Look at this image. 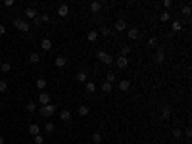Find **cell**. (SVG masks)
<instances>
[{
  "label": "cell",
  "mask_w": 192,
  "mask_h": 144,
  "mask_svg": "<svg viewBox=\"0 0 192 144\" xmlns=\"http://www.w3.org/2000/svg\"><path fill=\"white\" fill-rule=\"evenodd\" d=\"M92 142H96V144H100L102 140H104V137H102V133H100V131H96V133H92Z\"/></svg>",
  "instance_id": "cell-19"
},
{
  "label": "cell",
  "mask_w": 192,
  "mask_h": 144,
  "mask_svg": "<svg viewBox=\"0 0 192 144\" xmlns=\"http://www.w3.org/2000/svg\"><path fill=\"white\" fill-rule=\"evenodd\" d=\"M173 31H183V25H181V21H173Z\"/></svg>",
  "instance_id": "cell-36"
},
{
  "label": "cell",
  "mask_w": 192,
  "mask_h": 144,
  "mask_svg": "<svg viewBox=\"0 0 192 144\" xmlns=\"http://www.w3.org/2000/svg\"><path fill=\"white\" fill-rule=\"evenodd\" d=\"M154 61H156V64H163V61H165V52H163V48H158V52L154 54Z\"/></svg>",
  "instance_id": "cell-5"
},
{
  "label": "cell",
  "mask_w": 192,
  "mask_h": 144,
  "mask_svg": "<svg viewBox=\"0 0 192 144\" xmlns=\"http://www.w3.org/2000/svg\"><path fill=\"white\" fill-rule=\"evenodd\" d=\"M161 6H163V10L167 12V10H169L171 6H173V0H163V2H161Z\"/></svg>",
  "instance_id": "cell-32"
},
{
  "label": "cell",
  "mask_w": 192,
  "mask_h": 144,
  "mask_svg": "<svg viewBox=\"0 0 192 144\" xmlns=\"http://www.w3.org/2000/svg\"><path fill=\"white\" fill-rule=\"evenodd\" d=\"M98 35H104V37H110V35H112V29H110V27H102L100 31H98Z\"/></svg>",
  "instance_id": "cell-28"
},
{
  "label": "cell",
  "mask_w": 192,
  "mask_h": 144,
  "mask_svg": "<svg viewBox=\"0 0 192 144\" xmlns=\"http://www.w3.org/2000/svg\"><path fill=\"white\" fill-rule=\"evenodd\" d=\"M117 88H119L121 92H127V90L131 88V81H129V79H123V81H119V83H117Z\"/></svg>",
  "instance_id": "cell-8"
},
{
  "label": "cell",
  "mask_w": 192,
  "mask_h": 144,
  "mask_svg": "<svg viewBox=\"0 0 192 144\" xmlns=\"http://www.w3.org/2000/svg\"><path fill=\"white\" fill-rule=\"evenodd\" d=\"M96 58L102 61L104 65H110V64H113V58L108 54V52H104V50H98V54H96Z\"/></svg>",
  "instance_id": "cell-3"
},
{
  "label": "cell",
  "mask_w": 192,
  "mask_h": 144,
  "mask_svg": "<svg viewBox=\"0 0 192 144\" xmlns=\"http://www.w3.org/2000/svg\"><path fill=\"white\" fill-rule=\"evenodd\" d=\"M8 88V85H6V81H0V92H4V90Z\"/></svg>",
  "instance_id": "cell-40"
},
{
  "label": "cell",
  "mask_w": 192,
  "mask_h": 144,
  "mask_svg": "<svg viewBox=\"0 0 192 144\" xmlns=\"http://www.w3.org/2000/svg\"><path fill=\"white\" fill-rule=\"evenodd\" d=\"M27 112H37V104H35V102H29V104H27Z\"/></svg>",
  "instance_id": "cell-34"
},
{
  "label": "cell",
  "mask_w": 192,
  "mask_h": 144,
  "mask_svg": "<svg viewBox=\"0 0 192 144\" xmlns=\"http://www.w3.org/2000/svg\"><path fill=\"white\" fill-rule=\"evenodd\" d=\"M127 35H129V39H133V40H137V39H138V37H140V31H138V29H137V27H131V29H129V33H127Z\"/></svg>",
  "instance_id": "cell-13"
},
{
  "label": "cell",
  "mask_w": 192,
  "mask_h": 144,
  "mask_svg": "<svg viewBox=\"0 0 192 144\" xmlns=\"http://www.w3.org/2000/svg\"><path fill=\"white\" fill-rule=\"evenodd\" d=\"M85 90H87V92H94V90H96V85L92 83V81H87V83H85Z\"/></svg>",
  "instance_id": "cell-21"
},
{
  "label": "cell",
  "mask_w": 192,
  "mask_h": 144,
  "mask_svg": "<svg viewBox=\"0 0 192 144\" xmlns=\"http://www.w3.org/2000/svg\"><path fill=\"white\" fill-rule=\"evenodd\" d=\"M29 61H31V64H39V61H40V56L37 54V52H33V54L29 56Z\"/></svg>",
  "instance_id": "cell-27"
},
{
  "label": "cell",
  "mask_w": 192,
  "mask_h": 144,
  "mask_svg": "<svg viewBox=\"0 0 192 144\" xmlns=\"http://www.w3.org/2000/svg\"><path fill=\"white\" fill-rule=\"evenodd\" d=\"M54 65H56V67H65V65H67V60H65L64 56H58L54 60Z\"/></svg>",
  "instance_id": "cell-15"
},
{
  "label": "cell",
  "mask_w": 192,
  "mask_h": 144,
  "mask_svg": "<svg viewBox=\"0 0 192 144\" xmlns=\"http://www.w3.org/2000/svg\"><path fill=\"white\" fill-rule=\"evenodd\" d=\"M131 50H133V48H131L129 44H121V46H119V56L127 58V54H131Z\"/></svg>",
  "instance_id": "cell-14"
},
{
  "label": "cell",
  "mask_w": 192,
  "mask_h": 144,
  "mask_svg": "<svg viewBox=\"0 0 192 144\" xmlns=\"http://www.w3.org/2000/svg\"><path fill=\"white\" fill-rule=\"evenodd\" d=\"M14 27L19 29L21 33H29V31H31L29 21H25V19H14Z\"/></svg>",
  "instance_id": "cell-2"
},
{
  "label": "cell",
  "mask_w": 192,
  "mask_h": 144,
  "mask_svg": "<svg viewBox=\"0 0 192 144\" xmlns=\"http://www.w3.org/2000/svg\"><path fill=\"white\" fill-rule=\"evenodd\" d=\"M4 33H6V27H4V25H0V35H4Z\"/></svg>",
  "instance_id": "cell-43"
},
{
  "label": "cell",
  "mask_w": 192,
  "mask_h": 144,
  "mask_svg": "<svg viewBox=\"0 0 192 144\" xmlns=\"http://www.w3.org/2000/svg\"><path fill=\"white\" fill-rule=\"evenodd\" d=\"M102 92H112V85L104 81V83H102Z\"/></svg>",
  "instance_id": "cell-33"
},
{
  "label": "cell",
  "mask_w": 192,
  "mask_h": 144,
  "mask_svg": "<svg viewBox=\"0 0 192 144\" xmlns=\"http://www.w3.org/2000/svg\"><path fill=\"white\" fill-rule=\"evenodd\" d=\"M115 65H117V69H125L129 65V60L125 56H117L115 58Z\"/></svg>",
  "instance_id": "cell-4"
},
{
  "label": "cell",
  "mask_w": 192,
  "mask_h": 144,
  "mask_svg": "<svg viewBox=\"0 0 192 144\" xmlns=\"http://www.w3.org/2000/svg\"><path fill=\"white\" fill-rule=\"evenodd\" d=\"M67 14H69V6H67V4H60V6H58V15H60V18H65Z\"/></svg>",
  "instance_id": "cell-10"
},
{
  "label": "cell",
  "mask_w": 192,
  "mask_h": 144,
  "mask_svg": "<svg viewBox=\"0 0 192 144\" xmlns=\"http://www.w3.org/2000/svg\"><path fill=\"white\" fill-rule=\"evenodd\" d=\"M29 134H31V137H37V134H40V127L37 125V123L29 125Z\"/></svg>",
  "instance_id": "cell-16"
},
{
  "label": "cell",
  "mask_w": 192,
  "mask_h": 144,
  "mask_svg": "<svg viewBox=\"0 0 192 144\" xmlns=\"http://www.w3.org/2000/svg\"><path fill=\"white\" fill-rule=\"evenodd\" d=\"M4 6H6V8H10V6H14V0H4Z\"/></svg>",
  "instance_id": "cell-42"
},
{
  "label": "cell",
  "mask_w": 192,
  "mask_h": 144,
  "mask_svg": "<svg viewBox=\"0 0 192 144\" xmlns=\"http://www.w3.org/2000/svg\"><path fill=\"white\" fill-rule=\"evenodd\" d=\"M12 69V65L8 64V61H4V64H0V71H4V73H8Z\"/></svg>",
  "instance_id": "cell-29"
},
{
  "label": "cell",
  "mask_w": 192,
  "mask_h": 144,
  "mask_svg": "<svg viewBox=\"0 0 192 144\" xmlns=\"http://www.w3.org/2000/svg\"><path fill=\"white\" fill-rule=\"evenodd\" d=\"M56 110H58V106L50 102V104H46V106H40L39 112H40V115H42V117H50V115L56 113Z\"/></svg>",
  "instance_id": "cell-1"
},
{
  "label": "cell",
  "mask_w": 192,
  "mask_h": 144,
  "mask_svg": "<svg viewBox=\"0 0 192 144\" xmlns=\"http://www.w3.org/2000/svg\"><path fill=\"white\" fill-rule=\"evenodd\" d=\"M39 18H40V21H42V23H48V21H50V15H46V14L39 15Z\"/></svg>",
  "instance_id": "cell-38"
},
{
  "label": "cell",
  "mask_w": 192,
  "mask_h": 144,
  "mask_svg": "<svg viewBox=\"0 0 192 144\" xmlns=\"http://www.w3.org/2000/svg\"><path fill=\"white\" fill-rule=\"evenodd\" d=\"M4 140H6V138H4L2 134H0V144H4Z\"/></svg>",
  "instance_id": "cell-44"
},
{
  "label": "cell",
  "mask_w": 192,
  "mask_h": 144,
  "mask_svg": "<svg viewBox=\"0 0 192 144\" xmlns=\"http://www.w3.org/2000/svg\"><path fill=\"white\" fill-rule=\"evenodd\" d=\"M115 79H117V75H115V73H113V71H110L108 75H106V83H110V85H112V83H113V81H115Z\"/></svg>",
  "instance_id": "cell-26"
},
{
  "label": "cell",
  "mask_w": 192,
  "mask_h": 144,
  "mask_svg": "<svg viewBox=\"0 0 192 144\" xmlns=\"http://www.w3.org/2000/svg\"><path fill=\"white\" fill-rule=\"evenodd\" d=\"M169 19H171V14H169V12H165V10H163L161 14H160V21L167 23V21H169Z\"/></svg>",
  "instance_id": "cell-22"
},
{
  "label": "cell",
  "mask_w": 192,
  "mask_h": 144,
  "mask_svg": "<svg viewBox=\"0 0 192 144\" xmlns=\"http://www.w3.org/2000/svg\"><path fill=\"white\" fill-rule=\"evenodd\" d=\"M75 79L79 81V83H87V81H88V75H87V71H79V73L75 75Z\"/></svg>",
  "instance_id": "cell-17"
},
{
  "label": "cell",
  "mask_w": 192,
  "mask_h": 144,
  "mask_svg": "<svg viewBox=\"0 0 192 144\" xmlns=\"http://www.w3.org/2000/svg\"><path fill=\"white\" fill-rule=\"evenodd\" d=\"M0 112H2V108H0Z\"/></svg>",
  "instance_id": "cell-45"
},
{
  "label": "cell",
  "mask_w": 192,
  "mask_h": 144,
  "mask_svg": "<svg viewBox=\"0 0 192 144\" xmlns=\"http://www.w3.org/2000/svg\"><path fill=\"white\" fill-rule=\"evenodd\" d=\"M183 15H190V6H188V4L183 6Z\"/></svg>",
  "instance_id": "cell-37"
},
{
  "label": "cell",
  "mask_w": 192,
  "mask_h": 144,
  "mask_svg": "<svg viewBox=\"0 0 192 144\" xmlns=\"http://www.w3.org/2000/svg\"><path fill=\"white\" fill-rule=\"evenodd\" d=\"M69 119H71V112H69V110H62V112H60V121L67 123Z\"/></svg>",
  "instance_id": "cell-11"
},
{
  "label": "cell",
  "mask_w": 192,
  "mask_h": 144,
  "mask_svg": "<svg viewBox=\"0 0 192 144\" xmlns=\"http://www.w3.org/2000/svg\"><path fill=\"white\" fill-rule=\"evenodd\" d=\"M100 10H102V2H92L91 4V12L92 14H98Z\"/></svg>",
  "instance_id": "cell-20"
},
{
  "label": "cell",
  "mask_w": 192,
  "mask_h": 144,
  "mask_svg": "<svg viewBox=\"0 0 192 144\" xmlns=\"http://www.w3.org/2000/svg\"><path fill=\"white\" fill-rule=\"evenodd\" d=\"M37 15H39V12H37V8H33V6L25 8V18H27V19H35Z\"/></svg>",
  "instance_id": "cell-7"
},
{
  "label": "cell",
  "mask_w": 192,
  "mask_h": 144,
  "mask_svg": "<svg viewBox=\"0 0 192 144\" xmlns=\"http://www.w3.org/2000/svg\"><path fill=\"white\" fill-rule=\"evenodd\" d=\"M33 140H35V144H44L42 134H37V137H33Z\"/></svg>",
  "instance_id": "cell-35"
},
{
  "label": "cell",
  "mask_w": 192,
  "mask_h": 144,
  "mask_svg": "<svg viewBox=\"0 0 192 144\" xmlns=\"http://www.w3.org/2000/svg\"><path fill=\"white\" fill-rule=\"evenodd\" d=\"M44 129H46V133H52V131L56 129V125L52 121H48V123H44Z\"/></svg>",
  "instance_id": "cell-30"
},
{
  "label": "cell",
  "mask_w": 192,
  "mask_h": 144,
  "mask_svg": "<svg viewBox=\"0 0 192 144\" xmlns=\"http://www.w3.org/2000/svg\"><path fill=\"white\" fill-rule=\"evenodd\" d=\"M77 112H79V115H83V117H85V115H88V106L81 104V106H79V110H77Z\"/></svg>",
  "instance_id": "cell-24"
},
{
  "label": "cell",
  "mask_w": 192,
  "mask_h": 144,
  "mask_svg": "<svg viewBox=\"0 0 192 144\" xmlns=\"http://www.w3.org/2000/svg\"><path fill=\"white\" fill-rule=\"evenodd\" d=\"M161 117H163V119H165V121H167V119L171 117V108H167V106H165V108L161 110Z\"/></svg>",
  "instance_id": "cell-25"
},
{
  "label": "cell",
  "mask_w": 192,
  "mask_h": 144,
  "mask_svg": "<svg viewBox=\"0 0 192 144\" xmlns=\"http://www.w3.org/2000/svg\"><path fill=\"white\" fill-rule=\"evenodd\" d=\"M39 104H40V106H46V104H50V94H48V92H44V90H42V92L39 94Z\"/></svg>",
  "instance_id": "cell-6"
},
{
  "label": "cell",
  "mask_w": 192,
  "mask_h": 144,
  "mask_svg": "<svg viewBox=\"0 0 192 144\" xmlns=\"http://www.w3.org/2000/svg\"><path fill=\"white\" fill-rule=\"evenodd\" d=\"M40 46H42L44 52L52 50V40H50V39H42V40H40Z\"/></svg>",
  "instance_id": "cell-12"
},
{
  "label": "cell",
  "mask_w": 192,
  "mask_h": 144,
  "mask_svg": "<svg viewBox=\"0 0 192 144\" xmlns=\"http://www.w3.org/2000/svg\"><path fill=\"white\" fill-rule=\"evenodd\" d=\"M33 23H35V25H37V27H39V25H42V21H40V18H39V15H37V18H35V19H33Z\"/></svg>",
  "instance_id": "cell-41"
},
{
  "label": "cell",
  "mask_w": 192,
  "mask_h": 144,
  "mask_svg": "<svg viewBox=\"0 0 192 144\" xmlns=\"http://www.w3.org/2000/svg\"><path fill=\"white\" fill-rule=\"evenodd\" d=\"M148 44H150V46H158V39H156V37H150Z\"/></svg>",
  "instance_id": "cell-39"
},
{
  "label": "cell",
  "mask_w": 192,
  "mask_h": 144,
  "mask_svg": "<svg viewBox=\"0 0 192 144\" xmlns=\"http://www.w3.org/2000/svg\"><path fill=\"white\" fill-rule=\"evenodd\" d=\"M46 79H44V77H39V79H37V88H39V90H44V88H46Z\"/></svg>",
  "instance_id": "cell-18"
},
{
  "label": "cell",
  "mask_w": 192,
  "mask_h": 144,
  "mask_svg": "<svg viewBox=\"0 0 192 144\" xmlns=\"http://www.w3.org/2000/svg\"><path fill=\"white\" fill-rule=\"evenodd\" d=\"M88 42H96L98 40V31H88Z\"/></svg>",
  "instance_id": "cell-23"
},
{
  "label": "cell",
  "mask_w": 192,
  "mask_h": 144,
  "mask_svg": "<svg viewBox=\"0 0 192 144\" xmlns=\"http://www.w3.org/2000/svg\"><path fill=\"white\" fill-rule=\"evenodd\" d=\"M113 29H115V31H125V29H127V21H125V19H117V21L113 23Z\"/></svg>",
  "instance_id": "cell-9"
},
{
  "label": "cell",
  "mask_w": 192,
  "mask_h": 144,
  "mask_svg": "<svg viewBox=\"0 0 192 144\" xmlns=\"http://www.w3.org/2000/svg\"><path fill=\"white\" fill-rule=\"evenodd\" d=\"M171 134H173L175 138H181V137H183V131H181V127H175V129H173V133H171Z\"/></svg>",
  "instance_id": "cell-31"
}]
</instances>
